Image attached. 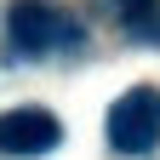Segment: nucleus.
Wrapping results in <instances>:
<instances>
[{
  "label": "nucleus",
  "instance_id": "nucleus-1",
  "mask_svg": "<svg viewBox=\"0 0 160 160\" xmlns=\"http://www.w3.org/2000/svg\"><path fill=\"white\" fill-rule=\"evenodd\" d=\"M6 29H12V46L23 57H46V52H74L86 29L74 23L63 6H52V0H17L6 12Z\"/></svg>",
  "mask_w": 160,
  "mask_h": 160
},
{
  "label": "nucleus",
  "instance_id": "nucleus-2",
  "mask_svg": "<svg viewBox=\"0 0 160 160\" xmlns=\"http://www.w3.org/2000/svg\"><path fill=\"white\" fill-rule=\"evenodd\" d=\"M103 137H109L114 154H149L160 143V86L120 92L103 114Z\"/></svg>",
  "mask_w": 160,
  "mask_h": 160
},
{
  "label": "nucleus",
  "instance_id": "nucleus-3",
  "mask_svg": "<svg viewBox=\"0 0 160 160\" xmlns=\"http://www.w3.org/2000/svg\"><path fill=\"white\" fill-rule=\"evenodd\" d=\"M63 143V120L52 109H6L0 114V154L6 160H40Z\"/></svg>",
  "mask_w": 160,
  "mask_h": 160
},
{
  "label": "nucleus",
  "instance_id": "nucleus-4",
  "mask_svg": "<svg viewBox=\"0 0 160 160\" xmlns=\"http://www.w3.org/2000/svg\"><path fill=\"white\" fill-rule=\"evenodd\" d=\"M120 23H126V34L160 46V0H137V6H126V12H120Z\"/></svg>",
  "mask_w": 160,
  "mask_h": 160
}]
</instances>
